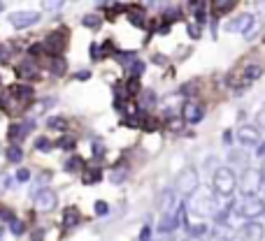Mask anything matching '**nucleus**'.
Wrapping results in <instances>:
<instances>
[{"mask_svg": "<svg viewBox=\"0 0 265 241\" xmlns=\"http://www.w3.org/2000/svg\"><path fill=\"white\" fill-rule=\"evenodd\" d=\"M212 186H214V193L221 195V197H231L235 193V188L240 186L238 176L231 167H219L214 172V179H212Z\"/></svg>", "mask_w": 265, "mask_h": 241, "instance_id": "1", "label": "nucleus"}, {"mask_svg": "<svg viewBox=\"0 0 265 241\" xmlns=\"http://www.w3.org/2000/svg\"><path fill=\"white\" fill-rule=\"evenodd\" d=\"M265 186V176L261 169H254V167H247L242 172V179H240V190L245 197L249 195H259V190Z\"/></svg>", "mask_w": 265, "mask_h": 241, "instance_id": "2", "label": "nucleus"}, {"mask_svg": "<svg viewBox=\"0 0 265 241\" xmlns=\"http://www.w3.org/2000/svg\"><path fill=\"white\" fill-rule=\"evenodd\" d=\"M235 211H238V216L247 218V221H256L259 216L265 214V202L261 200L259 195H249V197H245V200L235 207Z\"/></svg>", "mask_w": 265, "mask_h": 241, "instance_id": "3", "label": "nucleus"}, {"mask_svg": "<svg viewBox=\"0 0 265 241\" xmlns=\"http://www.w3.org/2000/svg\"><path fill=\"white\" fill-rule=\"evenodd\" d=\"M198 186H200V176H198V169L184 167L182 172H179V176H177V190H179L182 195H186V197H191V195L198 190Z\"/></svg>", "mask_w": 265, "mask_h": 241, "instance_id": "4", "label": "nucleus"}, {"mask_svg": "<svg viewBox=\"0 0 265 241\" xmlns=\"http://www.w3.org/2000/svg\"><path fill=\"white\" fill-rule=\"evenodd\" d=\"M193 197V202H191V207H193V211H196L198 216H214L219 211L217 209V202H214V197H212L207 190H200V193H193L191 195Z\"/></svg>", "mask_w": 265, "mask_h": 241, "instance_id": "5", "label": "nucleus"}, {"mask_svg": "<svg viewBox=\"0 0 265 241\" xmlns=\"http://www.w3.org/2000/svg\"><path fill=\"white\" fill-rule=\"evenodd\" d=\"M56 204H58V197L51 188H42L40 193L35 195V209L42 211V214H49V211H54Z\"/></svg>", "mask_w": 265, "mask_h": 241, "instance_id": "6", "label": "nucleus"}, {"mask_svg": "<svg viewBox=\"0 0 265 241\" xmlns=\"http://www.w3.org/2000/svg\"><path fill=\"white\" fill-rule=\"evenodd\" d=\"M65 44H68V33L65 30H54V33L47 37V42H44V47H47L49 54L58 56L61 51H65Z\"/></svg>", "mask_w": 265, "mask_h": 241, "instance_id": "7", "label": "nucleus"}, {"mask_svg": "<svg viewBox=\"0 0 265 241\" xmlns=\"http://www.w3.org/2000/svg\"><path fill=\"white\" fill-rule=\"evenodd\" d=\"M238 141L242 146H259L261 144V130L256 125H242L238 130Z\"/></svg>", "mask_w": 265, "mask_h": 241, "instance_id": "8", "label": "nucleus"}, {"mask_svg": "<svg viewBox=\"0 0 265 241\" xmlns=\"http://www.w3.org/2000/svg\"><path fill=\"white\" fill-rule=\"evenodd\" d=\"M40 21V14L37 12H14L9 14V23H12L14 28H28V26H33V23H37Z\"/></svg>", "mask_w": 265, "mask_h": 241, "instance_id": "9", "label": "nucleus"}, {"mask_svg": "<svg viewBox=\"0 0 265 241\" xmlns=\"http://www.w3.org/2000/svg\"><path fill=\"white\" fill-rule=\"evenodd\" d=\"M252 28H254V14H240L238 19H233L228 23L231 33H249Z\"/></svg>", "mask_w": 265, "mask_h": 241, "instance_id": "10", "label": "nucleus"}, {"mask_svg": "<svg viewBox=\"0 0 265 241\" xmlns=\"http://www.w3.org/2000/svg\"><path fill=\"white\" fill-rule=\"evenodd\" d=\"M203 116H205L203 105H198V102H186L184 105V120L186 123H200Z\"/></svg>", "mask_w": 265, "mask_h": 241, "instance_id": "11", "label": "nucleus"}, {"mask_svg": "<svg viewBox=\"0 0 265 241\" xmlns=\"http://www.w3.org/2000/svg\"><path fill=\"white\" fill-rule=\"evenodd\" d=\"M263 225H261V223H256V221H249L245 225V228H242V239L245 241H261L263 239Z\"/></svg>", "mask_w": 265, "mask_h": 241, "instance_id": "12", "label": "nucleus"}, {"mask_svg": "<svg viewBox=\"0 0 265 241\" xmlns=\"http://www.w3.org/2000/svg\"><path fill=\"white\" fill-rule=\"evenodd\" d=\"M33 127H35L33 120H26V123H16V125L9 127V139H12V141H21L28 132H30V130H33Z\"/></svg>", "mask_w": 265, "mask_h": 241, "instance_id": "13", "label": "nucleus"}, {"mask_svg": "<svg viewBox=\"0 0 265 241\" xmlns=\"http://www.w3.org/2000/svg\"><path fill=\"white\" fill-rule=\"evenodd\" d=\"M261 74H263V67H261V65H247V67H245V74H242V77H245L247 84H252V81L259 79Z\"/></svg>", "mask_w": 265, "mask_h": 241, "instance_id": "14", "label": "nucleus"}, {"mask_svg": "<svg viewBox=\"0 0 265 241\" xmlns=\"http://www.w3.org/2000/svg\"><path fill=\"white\" fill-rule=\"evenodd\" d=\"M172 207H175V193L172 190H165L163 195H161V209L165 211H172Z\"/></svg>", "mask_w": 265, "mask_h": 241, "instance_id": "15", "label": "nucleus"}, {"mask_svg": "<svg viewBox=\"0 0 265 241\" xmlns=\"http://www.w3.org/2000/svg\"><path fill=\"white\" fill-rule=\"evenodd\" d=\"M14 98H19L21 102H28L30 98H33V88H28V86H16V88H14Z\"/></svg>", "mask_w": 265, "mask_h": 241, "instance_id": "16", "label": "nucleus"}, {"mask_svg": "<svg viewBox=\"0 0 265 241\" xmlns=\"http://www.w3.org/2000/svg\"><path fill=\"white\" fill-rule=\"evenodd\" d=\"M235 2H238V0H214V9H217L219 14H224V12H228V9H233Z\"/></svg>", "mask_w": 265, "mask_h": 241, "instance_id": "17", "label": "nucleus"}, {"mask_svg": "<svg viewBox=\"0 0 265 241\" xmlns=\"http://www.w3.org/2000/svg\"><path fill=\"white\" fill-rule=\"evenodd\" d=\"M63 5H65V0H42V9H47V12H58Z\"/></svg>", "mask_w": 265, "mask_h": 241, "instance_id": "18", "label": "nucleus"}, {"mask_svg": "<svg viewBox=\"0 0 265 241\" xmlns=\"http://www.w3.org/2000/svg\"><path fill=\"white\" fill-rule=\"evenodd\" d=\"M21 158H23V151H21L16 144H12V146L7 148V160L9 162H19Z\"/></svg>", "mask_w": 265, "mask_h": 241, "instance_id": "19", "label": "nucleus"}, {"mask_svg": "<svg viewBox=\"0 0 265 241\" xmlns=\"http://www.w3.org/2000/svg\"><path fill=\"white\" fill-rule=\"evenodd\" d=\"M207 235V225L205 223H198V225H189V237H203Z\"/></svg>", "mask_w": 265, "mask_h": 241, "instance_id": "20", "label": "nucleus"}, {"mask_svg": "<svg viewBox=\"0 0 265 241\" xmlns=\"http://www.w3.org/2000/svg\"><path fill=\"white\" fill-rule=\"evenodd\" d=\"M86 28H100V23H102V19L98 16V14H88V16H84V21H82Z\"/></svg>", "mask_w": 265, "mask_h": 241, "instance_id": "21", "label": "nucleus"}, {"mask_svg": "<svg viewBox=\"0 0 265 241\" xmlns=\"http://www.w3.org/2000/svg\"><path fill=\"white\" fill-rule=\"evenodd\" d=\"M51 70H54V74H58V77H61V74L65 72V60H63L61 56H56V58L51 60Z\"/></svg>", "mask_w": 265, "mask_h": 241, "instance_id": "22", "label": "nucleus"}, {"mask_svg": "<svg viewBox=\"0 0 265 241\" xmlns=\"http://www.w3.org/2000/svg\"><path fill=\"white\" fill-rule=\"evenodd\" d=\"M128 176V169L121 167V169H114L112 174H109V179H112V183H123V179Z\"/></svg>", "mask_w": 265, "mask_h": 241, "instance_id": "23", "label": "nucleus"}, {"mask_svg": "<svg viewBox=\"0 0 265 241\" xmlns=\"http://www.w3.org/2000/svg\"><path fill=\"white\" fill-rule=\"evenodd\" d=\"M9 230H12V235H14V237H19V235H23V232H26V225H23L19 218H14V221L9 223Z\"/></svg>", "mask_w": 265, "mask_h": 241, "instance_id": "24", "label": "nucleus"}, {"mask_svg": "<svg viewBox=\"0 0 265 241\" xmlns=\"http://www.w3.org/2000/svg\"><path fill=\"white\" fill-rule=\"evenodd\" d=\"M68 125V120L63 119V116H51L49 119V127H56V130H63V127Z\"/></svg>", "mask_w": 265, "mask_h": 241, "instance_id": "25", "label": "nucleus"}, {"mask_svg": "<svg viewBox=\"0 0 265 241\" xmlns=\"http://www.w3.org/2000/svg\"><path fill=\"white\" fill-rule=\"evenodd\" d=\"M95 216H107L109 214V207H107V202H102V200H98L95 202Z\"/></svg>", "mask_w": 265, "mask_h": 241, "instance_id": "26", "label": "nucleus"}, {"mask_svg": "<svg viewBox=\"0 0 265 241\" xmlns=\"http://www.w3.org/2000/svg\"><path fill=\"white\" fill-rule=\"evenodd\" d=\"M100 179H102V172H100V169H91V172L86 174V181H84V183H98Z\"/></svg>", "mask_w": 265, "mask_h": 241, "instance_id": "27", "label": "nucleus"}, {"mask_svg": "<svg viewBox=\"0 0 265 241\" xmlns=\"http://www.w3.org/2000/svg\"><path fill=\"white\" fill-rule=\"evenodd\" d=\"M63 218H65V221H63L65 225H75V223H77V211H75V209H68Z\"/></svg>", "mask_w": 265, "mask_h": 241, "instance_id": "28", "label": "nucleus"}, {"mask_svg": "<svg viewBox=\"0 0 265 241\" xmlns=\"http://www.w3.org/2000/svg\"><path fill=\"white\" fill-rule=\"evenodd\" d=\"M228 158H231L233 162H245L247 160V153H245V151H231V153H228Z\"/></svg>", "mask_w": 265, "mask_h": 241, "instance_id": "29", "label": "nucleus"}, {"mask_svg": "<svg viewBox=\"0 0 265 241\" xmlns=\"http://www.w3.org/2000/svg\"><path fill=\"white\" fill-rule=\"evenodd\" d=\"M35 146H37V151H44V153H47V151H51V141L42 137V139H37V144H35Z\"/></svg>", "mask_w": 265, "mask_h": 241, "instance_id": "30", "label": "nucleus"}, {"mask_svg": "<svg viewBox=\"0 0 265 241\" xmlns=\"http://www.w3.org/2000/svg\"><path fill=\"white\" fill-rule=\"evenodd\" d=\"M128 70H133V74H135V77H140V74H142V70H144V63H140V60H133Z\"/></svg>", "mask_w": 265, "mask_h": 241, "instance_id": "31", "label": "nucleus"}, {"mask_svg": "<svg viewBox=\"0 0 265 241\" xmlns=\"http://www.w3.org/2000/svg\"><path fill=\"white\" fill-rule=\"evenodd\" d=\"M79 158H72V160H68L65 162V169H68V172H77V169H79Z\"/></svg>", "mask_w": 265, "mask_h": 241, "instance_id": "32", "label": "nucleus"}, {"mask_svg": "<svg viewBox=\"0 0 265 241\" xmlns=\"http://www.w3.org/2000/svg\"><path fill=\"white\" fill-rule=\"evenodd\" d=\"M137 239H140V241H149V239H151V230L144 225V228L140 230V237H137Z\"/></svg>", "mask_w": 265, "mask_h": 241, "instance_id": "33", "label": "nucleus"}, {"mask_svg": "<svg viewBox=\"0 0 265 241\" xmlns=\"http://www.w3.org/2000/svg\"><path fill=\"white\" fill-rule=\"evenodd\" d=\"M0 218H2V221H9V223H12L16 216H14L12 211H5V209H0Z\"/></svg>", "mask_w": 265, "mask_h": 241, "instance_id": "34", "label": "nucleus"}, {"mask_svg": "<svg viewBox=\"0 0 265 241\" xmlns=\"http://www.w3.org/2000/svg\"><path fill=\"white\" fill-rule=\"evenodd\" d=\"M30 179V172H28V169H19V172H16V181H28Z\"/></svg>", "mask_w": 265, "mask_h": 241, "instance_id": "35", "label": "nucleus"}, {"mask_svg": "<svg viewBox=\"0 0 265 241\" xmlns=\"http://www.w3.org/2000/svg\"><path fill=\"white\" fill-rule=\"evenodd\" d=\"M256 155H259L261 160H265V141H261L259 146H256Z\"/></svg>", "mask_w": 265, "mask_h": 241, "instance_id": "36", "label": "nucleus"}, {"mask_svg": "<svg viewBox=\"0 0 265 241\" xmlns=\"http://www.w3.org/2000/svg\"><path fill=\"white\" fill-rule=\"evenodd\" d=\"M189 35L193 37V40H198V37H200V28H198V26H189Z\"/></svg>", "mask_w": 265, "mask_h": 241, "instance_id": "37", "label": "nucleus"}, {"mask_svg": "<svg viewBox=\"0 0 265 241\" xmlns=\"http://www.w3.org/2000/svg\"><path fill=\"white\" fill-rule=\"evenodd\" d=\"M224 141H226V144H231V141H233V132H231V130H226V132H224Z\"/></svg>", "mask_w": 265, "mask_h": 241, "instance_id": "38", "label": "nucleus"}, {"mask_svg": "<svg viewBox=\"0 0 265 241\" xmlns=\"http://www.w3.org/2000/svg\"><path fill=\"white\" fill-rule=\"evenodd\" d=\"M259 123H261V125H265V109H263V112H261V114H259Z\"/></svg>", "mask_w": 265, "mask_h": 241, "instance_id": "39", "label": "nucleus"}, {"mask_svg": "<svg viewBox=\"0 0 265 241\" xmlns=\"http://www.w3.org/2000/svg\"><path fill=\"white\" fill-rule=\"evenodd\" d=\"M184 241H203V239H200V237H186Z\"/></svg>", "mask_w": 265, "mask_h": 241, "instance_id": "40", "label": "nucleus"}, {"mask_svg": "<svg viewBox=\"0 0 265 241\" xmlns=\"http://www.w3.org/2000/svg\"><path fill=\"white\" fill-rule=\"evenodd\" d=\"M33 241H42V235H40V232H37V235H35V239Z\"/></svg>", "mask_w": 265, "mask_h": 241, "instance_id": "41", "label": "nucleus"}, {"mask_svg": "<svg viewBox=\"0 0 265 241\" xmlns=\"http://www.w3.org/2000/svg\"><path fill=\"white\" fill-rule=\"evenodd\" d=\"M259 7H265V0H259Z\"/></svg>", "mask_w": 265, "mask_h": 241, "instance_id": "42", "label": "nucleus"}, {"mask_svg": "<svg viewBox=\"0 0 265 241\" xmlns=\"http://www.w3.org/2000/svg\"><path fill=\"white\" fill-rule=\"evenodd\" d=\"M0 241H2V230H0Z\"/></svg>", "mask_w": 265, "mask_h": 241, "instance_id": "43", "label": "nucleus"}, {"mask_svg": "<svg viewBox=\"0 0 265 241\" xmlns=\"http://www.w3.org/2000/svg\"><path fill=\"white\" fill-rule=\"evenodd\" d=\"M0 9H2V2H0Z\"/></svg>", "mask_w": 265, "mask_h": 241, "instance_id": "44", "label": "nucleus"}]
</instances>
